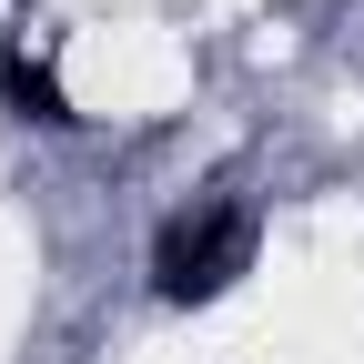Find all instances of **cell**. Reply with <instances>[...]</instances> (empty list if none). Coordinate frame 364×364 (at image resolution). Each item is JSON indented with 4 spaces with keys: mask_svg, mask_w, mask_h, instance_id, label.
I'll return each instance as SVG.
<instances>
[{
    "mask_svg": "<svg viewBox=\"0 0 364 364\" xmlns=\"http://www.w3.org/2000/svg\"><path fill=\"white\" fill-rule=\"evenodd\" d=\"M253 243H263V223H253V203H193V213H172L162 233H152V294L162 304H223L253 273Z\"/></svg>",
    "mask_w": 364,
    "mask_h": 364,
    "instance_id": "1",
    "label": "cell"
},
{
    "mask_svg": "<svg viewBox=\"0 0 364 364\" xmlns=\"http://www.w3.org/2000/svg\"><path fill=\"white\" fill-rule=\"evenodd\" d=\"M0 102H11V122H41V132H71L81 112L61 102V81L41 71L31 51H0Z\"/></svg>",
    "mask_w": 364,
    "mask_h": 364,
    "instance_id": "2",
    "label": "cell"
}]
</instances>
